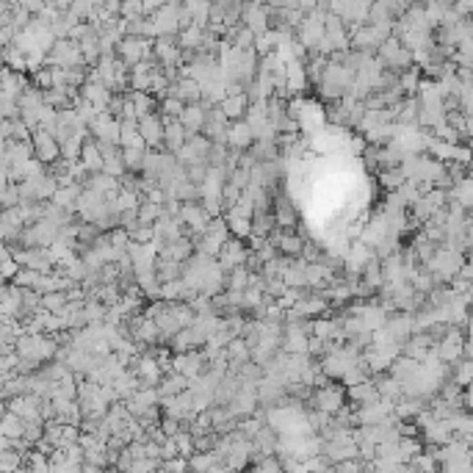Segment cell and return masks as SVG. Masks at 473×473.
Listing matches in <instances>:
<instances>
[{"label":"cell","instance_id":"cell-1","mask_svg":"<svg viewBox=\"0 0 473 473\" xmlns=\"http://www.w3.org/2000/svg\"><path fill=\"white\" fill-rule=\"evenodd\" d=\"M390 31H393V28L360 26V28H354V31L349 34V48H352L354 53H365V56H371L374 50H379V48H382V42H385V39H390Z\"/></svg>","mask_w":473,"mask_h":473},{"label":"cell","instance_id":"cell-2","mask_svg":"<svg viewBox=\"0 0 473 473\" xmlns=\"http://www.w3.org/2000/svg\"><path fill=\"white\" fill-rule=\"evenodd\" d=\"M310 404H313L316 412L332 418V415H338V412L346 407V390H343L341 385H332V382H330V385L316 388V390L310 393Z\"/></svg>","mask_w":473,"mask_h":473},{"label":"cell","instance_id":"cell-3","mask_svg":"<svg viewBox=\"0 0 473 473\" xmlns=\"http://www.w3.org/2000/svg\"><path fill=\"white\" fill-rule=\"evenodd\" d=\"M117 59L130 70L141 61H150L152 59V42L150 39H139V37H125L119 45H117Z\"/></svg>","mask_w":473,"mask_h":473},{"label":"cell","instance_id":"cell-4","mask_svg":"<svg viewBox=\"0 0 473 473\" xmlns=\"http://www.w3.org/2000/svg\"><path fill=\"white\" fill-rule=\"evenodd\" d=\"M31 150H34V155H37L39 163H56V161L61 158L59 141L53 139V133L42 130V128H37V130L31 133Z\"/></svg>","mask_w":473,"mask_h":473},{"label":"cell","instance_id":"cell-5","mask_svg":"<svg viewBox=\"0 0 473 473\" xmlns=\"http://www.w3.org/2000/svg\"><path fill=\"white\" fill-rule=\"evenodd\" d=\"M89 130L97 136L94 141L119 147V119H114L111 114H97V117L89 122Z\"/></svg>","mask_w":473,"mask_h":473},{"label":"cell","instance_id":"cell-6","mask_svg":"<svg viewBox=\"0 0 473 473\" xmlns=\"http://www.w3.org/2000/svg\"><path fill=\"white\" fill-rule=\"evenodd\" d=\"M139 136L144 141L147 150H163V119L158 114H150L144 119H139Z\"/></svg>","mask_w":473,"mask_h":473},{"label":"cell","instance_id":"cell-7","mask_svg":"<svg viewBox=\"0 0 473 473\" xmlns=\"http://www.w3.org/2000/svg\"><path fill=\"white\" fill-rule=\"evenodd\" d=\"M224 144H227V150H232V152H247V150L255 144L250 125H247L244 119H241V122H230V125H227V133H224Z\"/></svg>","mask_w":473,"mask_h":473},{"label":"cell","instance_id":"cell-8","mask_svg":"<svg viewBox=\"0 0 473 473\" xmlns=\"http://www.w3.org/2000/svg\"><path fill=\"white\" fill-rule=\"evenodd\" d=\"M241 26L250 28L255 37H261V34L269 31L272 14H269L266 6H258V3H255V6H241Z\"/></svg>","mask_w":473,"mask_h":473},{"label":"cell","instance_id":"cell-9","mask_svg":"<svg viewBox=\"0 0 473 473\" xmlns=\"http://www.w3.org/2000/svg\"><path fill=\"white\" fill-rule=\"evenodd\" d=\"M205 114H208V108H205L202 103H197V105H185L177 122L183 125V130H185L188 136H197V133H202V128H205Z\"/></svg>","mask_w":473,"mask_h":473},{"label":"cell","instance_id":"cell-10","mask_svg":"<svg viewBox=\"0 0 473 473\" xmlns=\"http://www.w3.org/2000/svg\"><path fill=\"white\" fill-rule=\"evenodd\" d=\"M216 108L221 111V117L227 122H241L244 114H247V108H250V100H247V94H235V97H224Z\"/></svg>","mask_w":473,"mask_h":473},{"label":"cell","instance_id":"cell-11","mask_svg":"<svg viewBox=\"0 0 473 473\" xmlns=\"http://www.w3.org/2000/svg\"><path fill=\"white\" fill-rule=\"evenodd\" d=\"M194 255V244H191V239H177L174 244H166L161 252H158V258L161 261H172V263H185L188 258Z\"/></svg>","mask_w":473,"mask_h":473},{"label":"cell","instance_id":"cell-12","mask_svg":"<svg viewBox=\"0 0 473 473\" xmlns=\"http://www.w3.org/2000/svg\"><path fill=\"white\" fill-rule=\"evenodd\" d=\"M346 396L352 399V410H354V412L363 410V407H368V404H374V401H379V393H376V388H374L371 379H365V382L357 385V388H349Z\"/></svg>","mask_w":473,"mask_h":473},{"label":"cell","instance_id":"cell-13","mask_svg":"<svg viewBox=\"0 0 473 473\" xmlns=\"http://www.w3.org/2000/svg\"><path fill=\"white\" fill-rule=\"evenodd\" d=\"M185 139H188V133L183 130V125L177 119H163V147H166V152L174 155L185 144Z\"/></svg>","mask_w":473,"mask_h":473},{"label":"cell","instance_id":"cell-14","mask_svg":"<svg viewBox=\"0 0 473 473\" xmlns=\"http://www.w3.org/2000/svg\"><path fill=\"white\" fill-rule=\"evenodd\" d=\"M78 163L86 169V174H100L103 172V155H100L94 139H86L83 141V150H81V161Z\"/></svg>","mask_w":473,"mask_h":473},{"label":"cell","instance_id":"cell-15","mask_svg":"<svg viewBox=\"0 0 473 473\" xmlns=\"http://www.w3.org/2000/svg\"><path fill=\"white\" fill-rule=\"evenodd\" d=\"M81 191H83V188H81L78 183L64 185V188H56V194H53V205H56V208H61V210H67V213H72V210L78 208Z\"/></svg>","mask_w":473,"mask_h":473},{"label":"cell","instance_id":"cell-16","mask_svg":"<svg viewBox=\"0 0 473 473\" xmlns=\"http://www.w3.org/2000/svg\"><path fill=\"white\" fill-rule=\"evenodd\" d=\"M128 97H130V103H133L136 122L144 119V117H150V114H158V100H155V97H150V94H144V92H130Z\"/></svg>","mask_w":473,"mask_h":473},{"label":"cell","instance_id":"cell-17","mask_svg":"<svg viewBox=\"0 0 473 473\" xmlns=\"http://www.w3.org/2000/svg\"><path fill=\"white\" fill-rule=\"evenodd\" d=\"M155 277H158V285L163 283H174L183 277V263H172V261H155Z\"/></svg>","mask_w":473,"mask_h":473},{"label":"cell","instance_id":"cell-18","mask_svg":"<svg viewBox=\"0 0 473 473\" xmlns=\"http://www.w3.org/2000/svg\"><path fill=\"white\" fill-rule=\"evenodd\" d=\"M0 437H6V440H23V421L12 412H3L0 415Z\"/></svg>","mask_w":473,"mask_h":473},{"label":"cell","instance_id":"cell-19","mask_svg":"<svg viewBox=\"0 0 473 473\" xmlns=\"http://www.w3.org/2000/svg\"><path fill=\"white\" fill-rule=\"evenodd\" d=\"M437 459L432 456V451L426 454V451H421L418 456H412L410 462H407V467H410V473H437Z\"/></svg>","mask_w":473,"mask_h":473},{"label":"cell","instance_id":"cell-20","mask_svg":"<svg viewBox=\"0 0 473 473\" xmlns=\"http://www.w3.org/2000/svg\"><path fill=\"white\" fill-rule=\"evenodd\" d=\"M396 451H399V459H401V465H407L412 456H418V454L423 451V445H421V440H415V437H399V443H396Z\"/></svg>","mask_w":473,"mask_h":473},{"label":"cell","instance_id":"cell-21","mask_svg":"<svg viewBox=\"0 0 473 473\" xmlns=\"http://www.w3.org/2000/svg\"><path fill=\"white\" fill-rule=\"evenodd\" d=\"M185 462H188V473H208L210 467L219 465L216 456H213V451H208V454H191Z\"/></svg>","mask_w":473,"mask_h":473},{"label":"cell","instance_id":"cell-22","mask_svg":"<svg viewBox=\"0 0 473 473\" xmlns=\"http://www.w3.org/2000/svg\"><path fill=\"white\" fill-rule=\"evenodd\" d=\"M26 456L14 448H6V451H0V473H17L23 467Z\"/></svg>","mask_w":473,"mask_h":473},{"label":"cell","instance_id":"cell-23","mask_svg":"<svg viewBox=\"0 0 473 473\" xmlns=\"http://www.w3.org/2000/svg\"><path fill=\"white\" fill-rule=\"evenodd\" d=\"M119 155H122V166H125V172H128V174H136V172H141V163H144L147 150H122Z\"/></svg>","mask_w":473,"mask_h":473},{"label":"cell","instance_id":"cell-24","mask_svg":"<svg viewBox=\"0 0 473 473\" xmlns=\"http://www.w3.org/2000/svg\"><path fill=\"white\" fill-rule=\"evenodd\" d=\"M67 294L64 291H56V294H45L42 296V310L45 313H53V316H61V310L67 308Z\"/></svg>","mask_w":473,"mask_h":473},{"label":"cell","instance_id":"cell-25","mask_svg":"<svg viewBox=\"0 0 473 473\" xmlns=\"http://www.w3.org/2000/svg\"><path fill=\"white\" fill-rule=\"evenodd\" d=\"M379 183L393 194V191L401 188L407 180H404V172H401L399 166H393V169H382V172H379Z\"/></svg>","mask_w":473,"mask_h":473},{"label":"cell","instance_id":"cell-26","mask_svg":"<svg viewBox=\"0 0 473 473\" xmlns=\"http://www.w3.org/2000/svg\"><path fill=\"white\" fill-rule=\"evenodd\" d=\"M172 440H174V445H177V456L188 459V456L194 454V437H191V434H188L185 429H183V432H177V434H174Z\"/></svg>","mask_w":473,"mask_h":473},{"label":"cell","instance_id":"cell-27","mask_svg":"<svg viewBox=\"0 0 473 473\" xmlns=\"http://www.w3.org/2000/svg\"><path fill=\"white\" fill-rule=\"evenodd\" d=\"M158 429H161V434H163V437H174L177 432H183L180 421H174V418H166V415H161V421H158Z\"/></svg>","mask_w":473,"mask_h":473},{"label":"cell","instance_id":"cell-28","mask_svg":"<svg viewBox=\"0 0 473 473\" xmlns=\"http://www.w3.org/2000/svg\"><path fill=\"white\" fill-rule=\"evenodd\" d=\"M161 465H163V470H166V473H185V470H188V462H185L183 456H174V459L161 462Z\"/></svg>","mask_w":473,"mask_h":473},{"label":"cell","instance_id":"cell-29","mask_svg":"<svg viewBox=\"0 0 473 473\" xmlns=\"http://www.w3.org/2000/svg\"><path fill=\"white\" fill-rule=\"evenodd\" d=\"M17 272H20V266H17L14 261L0 263V283H3V280H12V277H17Z\"/></svg>","mask_w":473,"mask_h":473},{"label":"cell","instance_id":"cell-30","mask_svg":"<svg viewBox=\"0 0 473 473\" xmlns=\"http://www.w3.org/2000/svg\"><path fill=\"white\" fill-rule=\"evenodd\" d=\"M6 261H12V252L6 250V244L0 241V263H6Z\"/></svg>","mask_w":473,"mask_h":473},{"label":"cell","instance_id":"cell-31","mask_svg":"<svg viewBox=\"0 0 473 473\" xmlns=\"http://www.w3.org/2000/svg\"><path fill=\"white\" fill-rule=\"evenodd\" d=\"M155 473H166V470H163V467H158V470H155Z\"/></svg>","mask_w":473,"mask_h":473}]
</instances>
